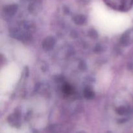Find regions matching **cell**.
Wrapping results in <instances>:
<instances>
[{"mask_svg": "<svg viewBox=\"0 0 133 133\" xmlns=\"http://www.w3.org/2000/svg\"><path fill=\"white\" fill-rule=\"evenodd\" d=\"M105 3L114 10L125 11L132 6L133 0H103Z\"/></svg>", "mask_w": 133, "mask_h": 133, "instance_id": "1", "label": "cell"}, {"mask_svg": "<svg viewBox=\"0 0 133 133\" xmlns=\"http://www.w3.org/2000/svg\"><path fill=\"white\" fill-rule=\"evenodd\" d=\"M123 44L125 45L131 44L133 41V31H129L123 36Z\"/></svg>", "mask_w": 133, "mask_h": 133, "instance_id": "2", "label": "cell"}, {"mask_svg": "<svg viewBox=\"0 0 133 133\" xmlns=\"http://www.w3.org/2000/svg\"><path fill=\"white\" fill-rule=\"evenodd\" d=\"M55 44V41L53 38H47L46 40L44 41V44H43V47L46 50H49L53 48V45Z\"/></svg>", "mask_w": 133, "mask_h": 133, "instance_id": "3", "label": "cell"}, {"mask_svg": "<svg viewBox=\"0 0 133 133\" xmlns=\"http://www.w3.org/2000/svg\"><path fill=\"white\" fill-rule=\"evenodd\" d=\"M77 133H86V132H83V131H81V132H77Z\"/></svg>", "mask_w": 133, "mask_h": 133, "instance_id": "4", "label": "cell"}]
</instances>
